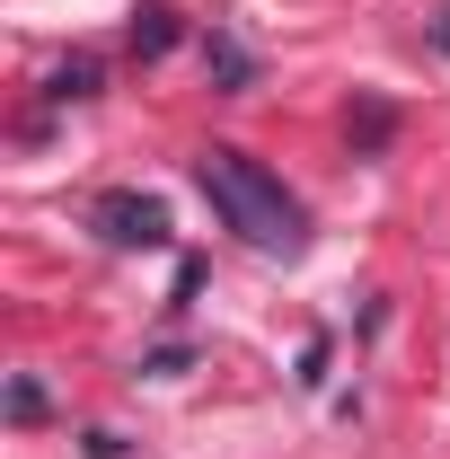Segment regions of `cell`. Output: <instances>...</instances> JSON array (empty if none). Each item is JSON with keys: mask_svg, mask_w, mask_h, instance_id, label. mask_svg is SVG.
Instances as JSON below:
<instances>
[{"mask_svg": "<svg viewBox=\"0 0 450 459\" xmlns=\"http://www.w3.org/2000/svg\"><path fill=\"white\" fill-rule=\"evenodd\" d=\"M98 80H107V62H98V54H71L54 80H45V98H54V107H80V98H98Z\"/></svg>", "mask_w": 450, "mask_h": 459, "instance_id": "277c9868", "label": "cell"}, {"mask_svg": "<svg viewBox=\"0 0 450 459\" xmlns=\"http://www.w3.org/2000/svg\"><path fill=\"white\" fill-rule=\"evenodd\" d=\"M195 186L212 195V212H221L247 247H265V256H300L309 247V212L282 195L274 169H256L247 151H229V142H212L203 160H195Z\"/></svg>", "mask_w": 450, "mask_h": 459, "instance_id": "6da1fadb", "label": "cell"}, {"mask_svg": "<svg viewBox=\"0 0 450 459\" xmlns=\"http://www.w3.org/2000/svg\"><path fill=\"white\" fill-rule=\"evenodd\" d=\"M89 230L107 238V247H169V204L160 195H133V186H115L89 204Z\"/></svg>", "mask_w": 450, "mask_h": 459, "instance_id": "7a4b0ae2", "label": "cell"}, {"mask_svg": "<svg viewBox=\"0 0 450 459\" xmlns=\"http://www.w3.org/2000/svg\"><path fill=\"white\" fill-rule=\"evenodd\" d=\"M353 142H362V151H380V142H389V107H362V124H353Z\"/></svg>", "mask_w": 450, "mask_h": 459, "instance_id": "52a82bcc", "label": "cell"}, {"mask_svg": "<svg viewBox=\"0 0 450 459\" xmlns=\"http://www.w3.org/2000/svg\"><path fill=\"white\" fill-rule=\"evenodd\" d=\"M203 62H212V80H221V89H247V80H256V62L238 54L229 36H212V45H203Z\"/></svg>", "mask_w": 450, "mask_h": 459, "instance_id": "5b68a950", "label": "cell"}, {"mask_svg": "<svg viewBox=\"0 0 450 459\" xmlns=\"http://www.w3.org/2000/svg\"><path fill=\"white\" fill-rule=\"evenodd\" d=\"M9 424H45V389L36 380H9Z\"/></svg>", "mask_w": 450, "mask_h": 459, "instance_id": "8992f818", "label": "cell"}, {"mask_svg": "<svg viewBox=\"0 0 450 459\" xmlns=\"http://www.w3.org/2000/svg\"><path fill=\"white\" fill-rule=\"evenodd\" d=\"M433 45H442V54H450V9H442V18H433Z\"/></svg>", "mask_w": 450, "mask_h": 459, "instance_id": "9c48e42d", "label": "cell"}, {"mask_svg": "<svg viewBox=\"0 0 450 459\" xmlns=\"http://www.w3.org/2000/svg\"><path fill=\"white\" fill-rule=\"evenodd\" d=\"M169 45H177V9H169V0H142V9H133V54L160 62Z\"/></svg>", "mask_w": 450, "mask_h": 459, "instance_id": "3957f363", "label": "cell"}, {"mask_svg": "<svg viewBox=\"0 0 450 459\" xmlns=\"http://www.w3.org/2000/svg\"><path fill=\"white\" fill-rule=\"evenodd\" d=\"M300 380H309V389L327 380V336H309V344H300Z\"/></svg>", "mask_w": 450, "mask_h": 459, "instance_id": "ba28073f", "label": "cell"}]
</instances>
